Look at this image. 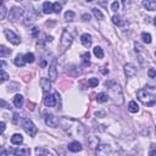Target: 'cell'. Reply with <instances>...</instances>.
<instances>
[{"mask_svg":"<svg viewBox=\"0 0 156 156\" xmlns=\"http://www.w3.org/2000/svg\"><path fill=\"white\" fill-rule=\"evenodd\" d=\"M11 154H15V155H23V156H27L31 154V150L28 148H22V149H16V150H10Z\"/></svg>","mask_w":156,"mask_h":156,"instance_id":"cell-17","label":"cell"},{"mask_svg":"<svg viewBox=\"0 0 156 156\" xmlns=\"http://www.w3.org/2000/svg\"><path fill=\"white\" fill-rule=\"evenodd\" d=\"M10 54H11V50L7 49L6 47H4V45H1V48H0V56L5 58L6 55H10Z\"/></svg>","mask_w":156,"mask_h":156,"instance_id":"cell-26","label":"cell"},{"mask_svg":"<svg viewBox=\"0 0 156 156\" xmlns=\"http://www.w3.org/2000/svg\"><path fill=\"white\" fill-rule=\"evenodd\" d=\"M128 111L132 112V114H137L139 111V106L138 104H137L135 101H131L129 104H128Z\"/></svg>","mask_w":156,"mask_h":156,"instance_id":"cell-20","label":"cell"},{"mask_svg":"<svg viewBox=\"0 0 156 156\" xmlns=\"http://www.w3.org/2000/svg\"><path fill=\"white\" fill-rule=\"evenodd\" d=\"M38 34H39V29L37 28V27H34V28H32V35L34 37V38H35V37H38Z\"/></svg>","mask_w":156,"mask_h":156,"instance_id":"cell-41","label":"cell"},{"mask_svg":"<svg viewBox=\"0 0 156 156\" xmlns=\"http://www.w3.org/2000/svg\"><path fill=\"white\" fill-rule=\"evenodd\" d=\"M59 123H60L62 129L71 137H76V135H82V134H83V126H82L78 121L73 120V118L62 117V118L59 120Z\"/></svg>","mask_w":156,"mask_h":156,"instance_id":"cell-1","label":"cell"},{"mask_svg":"<svg viewBox=\"0 0 156 156\" xmlns=\"http://www.w3.org/2000/svg\"><path fill=\"white\" fill-rule=\"evenodd\" d=\"M68 150L72 151V152H78V151L82 150V144L79 142H76V140L72 142V143L68 144Z\"/></svg>","mask_w":156,"mask_h":156,"instance_id":"cell-14","label":"cell"},{"mask_svg":"<svg viewBox=\"0 0 156 156\" xmlns=\"http://www.w3.org/2000/svg\"><path fill=\"white\" fill-rule=\"evenodd\" d=\"M45 123H47V126L49 127H56L58 123H59V120L56 117H55L52 114H48L47 116H45Z\"/></svg>","mask_w":156,"mask_h":156,"instance_id":"cell-10","label":"cell"},{"mask_svg":"<svg viewBox=\"0 0 156 156\" xmlns=\"http://www.w3.org/2000/svg\"><path fill=\"white\" fill-rule=\"evenodd\" d=\"M24 59H26V62H34V54L33 52H28V54H26L24 55Z\"/></svg>","mask_w":156,"mask_h":156,"instance_id":"cell-30","label":"cell"},{"mask_svg":"<svg viewBox=\"0 0 156 156\" xmlns=\"http://www.w3.org/2000/svg\"><path fill=\"white\" fill-rule=\"evenodd\" d=\"M154 24H155V26H156V17H155V18H154Z\"/></svg>","mask_w":156,"mask_h":156,"instance_id":"cell-49","label":"cell"},{"mask_svg":"<svg viewBox=\"0 0 156 156\" xmlns=\"http://www.w3.org/2000/svg\"><path fill=\"white\" fill-rule=\"evenodd\" d=\"M23 15V10L21 7H12L11 10H10V12H9V20L10 21H12V22H15L16 20H18L21 16Z\"/></svg>","mask_w":156,"mask_h":156,"instance_id":"cell-8","label":"cell"},{"mask_svg":"<svg viewBox=\"0 0 156 156\" xmlns=\"http://www.w3.org/2000/svg\"><path fill=\"white\" fill-rule=\"evenodd\" d=\"M50 82H51V81L48 79V78H42V79H40V87L43 88L44 93H45V91H49V90H50V88H51Z\"/></svg>","mask_w":156,"mask_h":156,"instance_id":"cell-15","label":"cell"},{"mask_svg":"<svg viewBox=\"0 0 156 156\" xmlns=\"http://www.w3.org/2000/svg\"><path fill=\"white\" fill-rule=\"evenodd\" d=\"M9 76H7V73L4 71V68H1V83H4L5 81H7Z\"/></svg>","mask_w":156,"mask_h":156,"instance_id":"cell-37","label":"cell"},{"mask_svg":"<svg viewBox=\"0 0 156 156\" xmlns=\"http://www.w3.org/2000/svg\"><path fill=\"white\" fill-rule=\"evenodd\" d=\"M93 52H94V55L98 59H103L104 58V51H103V49L100 48V47H95L93 49Z\"/></svg>","mask_w":156,"mask_h":156,"instance_id":"cell-24","label":"cell"},{"mask_svg":"<svg viewBox=\"0 0 156 156\" xmlns=\"http://www.w3.org/2000/svg\"><path fill=\"white\" fill-rule=\"evenodd\" d=\"M44 105L45 106H48V107H52L56 105V101H58V99H56V95L55 94H50L49 91H45L44 93Z\"/></svg>","mask_w":156,"mask_h":156,"instance_id":"cell-6","label":"cell"},{"mask_svg":"<svg viewBox=\"0 0 156 156\" xmlns=\"http://www.w3.org/2000/svg\"><path fill=\"white\" fill-rule=\"evenodd\" d=\"M99 143H100V140H99V138H98V137H90V138L88 139V144H89V146H90L91 149H95V148H98Z\"/></svg>","mask_w":156,"mask_h":156,"instance_id":"cell-18","label":"cell"},{"mask_svg":"<svg viewBox=\"0 0 156 156\" xmlns=\"http://www.w3.org/2000/svg\"><path fill=\"white\" fill-rule=\"evenodd\" d=\"M82 61H83L84 66H89L90 65V54L89 52H84L82 55Z\"/></svg>","mask_w":156,"mask_h":156,"instance_id":"cell-25","label":"cell"},{"mask_svg":"<svg viewBox=\"0 0 156 156\" xmlns=\"http://www.w3.org/2000/svg\"><path fill=\"white\" fill-rule=\"evenodd\" d=\"M21 126L24 129V132L28 134L29 137H34L37 134V132H38V129H37V127L34 126V123L31 120H28V118H26V117H22Z\"/></svg>","mask_w":156,"mask_h":156,"instance_id":"cell-5","label":"cell"},{"mask_svg":"<svg viewBox=\"0 0 156 156\" xmlns=\"http://www.w3.org/2000/svg\"><path fill=\"white\" fill-rule=\"evenodd\" d=\"M137 98H138L140 101L146 106H152L156 101L155 96L146 89H140V90L137 91Z\"/></svg>","mask_w":156,"mask_h":156,"instance_id":"cell-3","label":"cell"},{"mask_svg":"<svg viewBox=\"0 0 156 156\" xmlns=\"http://www.w3.org/2000/svg\"><path fill=\"white\" fill-rule=\"evenodd\" d=\"M75 12H73V11H67L66 14H65V18H66V20L67 21H73V20H75Z\"/></svg>","mask_w":156,"mask_h":156,"instance_id":"cell-32","label":"cell"},{"mask_svg":"<svg viewBox=\"0 0 156 156\" xmlns=\"http://www.w3.org/2000/svg\"><path fill=\"white\" fill-rule=\"evenodd\" d=\"M61 9H62V6H61V4H59V3H55V4L52 5V10H54L55 14H60V12H61Z\"/></svg>","mask_w":156,"mask_h":156,"instance_id":"cell-34","label":"cell"},{"mask_svg":"<svg viewBox=\"0 0 156 156\" xmlns=\"http://www.w3.org/2000/svg\"><path fill=\"white\" fill-rule=\"evenodd\" d=\"M81 42H82V44H83L86 48H89L90 45H91V42H93V39H91V35L90 34L84 33L83 35L81 37Z\"/></svg>","mask_w":156,"mask_h":156,"instance_id":"cell-12","label":"cell"},{"mask_svg":"<svg viewBox=\"0 0 156 156\" xmlns=\"http://www.w3.org/2000/svg\"><path fill=\"white\" fill-rule=\"evenodd\" d=\"M109 94H105V93H99L96 95V101L98 103H106L107 99H109Z\"/></svg>","mask_w":156,"mask_h":156,"instance_id":"cell-23","label":"cell"},{"mask_svg":"<svg viewBox=\"0 0 156 156\" xmlns=\"http://www.w3.org/2000/svg\"><path fill=\"white\" fill-rule=\"evenodd\" d=\"M118 7H120V4H118L117 1H115V3H112V5H111V9H112V11H117L118 10Z\"/></svg>","mask_w":156,"mask_h":156,"instance_id":"cell-40","label":"cell"},{"mask_svg":"<svg viewBox=\"0 0 156 156\" xmlns=\"http://www.w3.org/2000/svg\"><path fill=\"white\" fill-rule=\"evenodd\" d=\"M91 10H93V14H94V16L98 18V20H103V18H104V15H103V12L100 11V10H98L96 7H93V9H91Z\"/></svg>","mask_w":156,"mask_h":156,"instance_id":"cell-28","label":"cell"},{"mask_svg":"<svg viewBox=\"0 0 156 156\" xmlns=\"http://www.w3.org/2000/svg\"><path fill=\"white\" fill-rule=\"evenodd\" d=\"M124 73H126V76L128 78H132L135 76V73H137V70L134 68L133 65H131V63H128V65L124 66Z\"/></svg>","mask_w":156,"mask_h":156,"instance_id":"cell-11","label":"cell"},{"mask_svg":"<svg viewBox=\"0 0 156 156\" xmlns=\"http://www.w3.org/2000/svg\"><path fill=\"white\" fill-rule=\"evenodd\" d=\"M35 154L37 155H48V154H50V151L49 150H45L43 148H37L35 149Z\"/></svg>","mask_w":156,"mask_h":156,"instance_id":"cell-33","label":"cell"},{"mask_svg":"<svg viewBox=\"0 0 156 156\" xmlns=\"http://www.w3.org/2000/svg\"><path fill=\"white\" fill-rule=\"evenodd\" d=\"M121 3H122V6L124 9H127V5L129 4V0H121Z\"/></svg>","mask_w":156,"mask_h":156,"instance_id":"cell-44","label":"cell"},{"mask_svg":"<svg viewBox=\"0 0 156 156\" xmlns=\"http://www.w3.org/2000/svg\"><path fill=\"white\" fill-rule=\"evenodd\" d=\"M33 16L32 15H29V12L27 14V16H26V20H24V24H29V23H32L34 20H33Z\"/></svg>","mask_w":156,"mask_h":156,"instance_id":"cell-36","label":"cell"},{"mask_svg":"<svg viewBox=\"0 0 156 156\" xmlns=\"http://www.w3.org/2000/svg\"><path fill=\"white\" fill-rule=\"evenodd\" d=\"M134 48H135V52H138V54H139V52L142 51V49H143L142 45H140L139 43H134Z\"/></svg>","mask_w":156,"mask_h":156,"instance_id":"cell-39","label":"cell"},{"mask_svg":"<svg viewBox=\"0 0 156 156\" xmlns=\"http://www.w3.org/2000/svg\"><path fill=\"white\" fill-rule=\"evenodd\" d=\"M4 33H5V35H6L7 40L10 42V43H12L14 45H18V44L21 43V38H20V37H18L16 33H14L12 31H10V29H5Z\"/></svg>","mask_w":156,"mask_h":156,"instance_id":"cell-7","label":"cell"},{"mask_svg":"<svg viewBox=\"0 0 156 156\" xmlns=\"http://www.w3.org/2000/svg\"><path fill=\"white\" fill-rule=\"evenodd\" d=\"M148 76H149L150 78H156V70L150 68V70L148 71Z\"/></svg>","mask_w":156,"mask_h":156,"instance_id":"cell-38","label":"cell"},{"mask_svg":"<svg viewBox=\"0 0 156 156\" xmlns=\"http://www.w3.org/2000/svg\"><path fill=\"white\" fill-rule=\"evenodd\" d=\"M95 116H101V117H104V116H105V111H99V112H95Z\"/></svg>","mask_w":156,"mask_h":156,"instance_id":"cell-45","label":"cell"},{"mask_svg":"<svg viewBox=\"0 0 156 156\" xmlns=\"http://www.w3.org/2000/svg\"><path fill=\"white\" fill-rule=\"evenodd\" d=\"M14 62L17 67H23L24 63H26V59H24V56H22V55H17Z\"/></svg>","mask_w":156,"mask_h":156,"instance_id":"cell-19","label":"cell"},{"mask_svg":"<svg viewBox=\"0 0 156 156\" xmlns=\"http://www.w3.org/2000/svg\"><path fill=\"white\" fill-rule=\"evenodd\" d=\"M73 42V37L71 33H68L67 31H63L62 35H61V42H60V51L61 52H65Z\"/></svg>","mask_w":156,"mask_h":156,"instance_id":"cell-4","label":"cell"},{"mask_svg":"<svg viewBox=\"0 0 156 156\" xmlns=\"http://www.w3.org/2000/svg\"><path fill=\"white\" fill-rule=\"evenodd\" d=\"M142 39H143V42H144V43L150 44V43H151V35H150L149 33L143 32V33H142Z\"/></svg>","mask_w":156,"mask_h":156,"instance_id":"cell-27","label":"cell"},{"mask_svg":"<svg viewBox=\"0 0 156 156\" xmlns=\"http://www.w3.org/2000/svg\"><path fill=\"white\" fill-rule=\"evenodd\" d=\"M16 1H22V0H16Z\"/></svg>","mask_w":156,"mask_h":156,"instance_id":"cell-51","label":"cell"},{"mask_svg":"<svg viewBox=\"0 0 156 156\" xmlns=\"http://www.w3.org/2000/svg\"><path fill=\"white\" fill-rule=\"evenodd\" d=\"M112 22H114L116 26H121V24H122V22H121V18H120V16H118V15H115V16H112Z\"/></svg>","mask_w":156,"mask_h":156,"instance_id":"cell-35","label":"cell"},{"mask_svg":"<svg viewBox=\"0 0 156 156\" xmlns=\"http://www.w3.org/2000/svg\"><path fill=\"white\" fill-rule=\"evenodd\" d=\"M18 118H20V117H18V115H17V114H15V115H14V117H12V122H14L15 124H18Z\"/></svg>","mask_w":156,"mask_h":156,"instance_id":"cell-42","label":"cell"},{"mask_svg":"<svg viewBox=\"0 0 156 156\" xmlns=\"http://www.w3.org/2000/svg\"><path fill=\"white\" fill-rule=\"evenodd\" d=\"M0 127H1V133H4V131H5V122L0 123Z\"/></svg>","mask_w":156,"mask_h":156,"instance_id":"cell-46","label":"cell"},{"mask_svg":"<svg viewBox=\"0 0 156 156\" xmlns=\"http://www.w3.org/2000/svg\"><path fill=\"white\" fill-rule=\"evenodd\" d=\"M11 143H12L14 145H20V144H22V143H23V137H22L21 134H18V133L14 134V135L11 137Z\"/></svg>","mask_w":156,"mask_h":156,"instance_id":"cell-16","label":"cell"},{"mask_svg":"<svg viewBox=\"0 0 156 156\" xmlns=\"http://www.w3.org/2000/svg\"><path fill=\"white\" fill-rule=\"evenodd\" d=\"M43 12L44 14H51V12H54V10H52V5L49 3V1H47V3H44L43 4Z\"/></svg>","mask_w":156,"mask_h":156,"instance_id":"cell-22","label":"cell"},{"mask_svg":"<svg viewBox=\"0 0 156 156\" xmlns=\"http://www.w3.org/2000/svg\"><path fill=\"white\" fill-rule=\"evenodd\" d=\"M87 1H88V3H90V1H93V0H87Z\"/></svg>","mask_w":156,"mask_h":156,"instance_id":"cell-50","label":"cell"},{"mask_svg":"<svg viewBox=\"0 0 156 156\" xmlns=\"http://www.w3.org/2000/svg\"><path fill=\"white\" fill-rule=\"evenodd\" d=\"M101 72L104 73V75H106V73H109V70L106 71V70H105V67H103V68H101Z\"/></svg>","mask_w":156,"mask_h":156,"instance_id":"cell-48","label":"cell"},{"mask_svg":"<svg viewBox=\"0 0 156 156\" xmlns=\"http://www.w3.org/2000/svg\"><path fill=\"white\" fill-rule=\"evenodd\" d=\"M88 84H89V87L94 88V87H96V86L99 84V81H98V78H89Z\"/></svg>","mask_w":156,"mask_h":156,"instance_id":"cell-31","label":"cell"},{"mask_svg":"<svg viewBox=\"0 0 156 156\" xmlns=\"http://www.w3.org/2000/svg\"><path fill=\"white\" fill-rule=\"evenodd\" d=\"M82 20H83V21H89V20H90V15L84 14L83 16H82Z\"/></svg>","mask_w":156,"mask_h":156,"instance_id":"cell-43","label":"cell"},{"mask_svg":"<svg viewBox=\"0 0 156 156\" xmlns=\"http://www.w3.org/2000/svg\"><path fill=\"white\" fill-rule=\"evenodd\" d=\"M14 104H15V106L16 107H22V105H23V96L22 95H20V94H17L15 98H14Z\"/></svg>","mask_w":156,"mask_h":156,"instance_id":"cell-21","label":"cell"},{"mask_svg":"<svg viewBox=\"0 0 156 156\" xmlns=\"http://www.w3.org/2000/svg\"><path fill=\"white\" fill-rule=\"evenodd\" d=\"M105 88L109 91V96L112 99V101L117 105H122L123 104V94H122V89L120 86H117L114 81H107L105 82Z\"/></svg>","mask_w":156,"mask_h":156,"instance_id":"cell-2","label":"cell"},{"mask_svg":"<svg viewBox=\"0 0 156 156\" xmlns=\"http://www.w3.org/2000/svg\"><path fill=\"white\" fill-rule=\"evenodd\" d=\"M149 155H151V156H154V155H156V150H155V149H152V150H150V151H149Z\"/></svg>","mask_w":156,"mask_h":156,"instance_id":"cell-47","label":"cell"},{"mask_svg":"<svg viewBox=\"0 0 156 156\" xmlns=\"http://www.w3.org/2000/svg\"><path fill=\"white\" fill-rule=\"evenodd\" d=\"M56 78H58V61L54 60L49 67V79L54 82L56 81Z\"/></svg>","mask_w":156,"mask_h":156,"instance_id":"cell-9","label":"cell"},{"mask_svg":"<svg viewBox=\"0 0 156 156\" xmlns=\"http://www.w3.org/2000/svg\"><path fill=\"white\" fill-rule=\"evenodd\" d=\"M143 5L146 10L149 11H155L156 10V0H144Z\"/></svg>","mask_w":156,"mask_h":156,"instance_id":"cell-13","label":"cell"},{"mask_svg":"<svg viewBox=\"0 0 156 156\" xmlns=\"http://www.w3.org/2000/svg\"><path fill=\"white\" fill-rule=\"evenodd\" d=\"M155 131H156V127H155Z\"/></svg>","mask_w":156,"mask_h":156,"instance_id":"cell-52","label":"cell"},{"mask_svg":"<svg viewBox=\"0 0 156 156\" xmlns=\"http://www.w3.org/2000/svg\"><path fill=\"white\" fill-rule=\"evenodd\" d=\"M0 11H1V12H0V18H1V20H4L5 16H6V5L4 3V0L1 1V10H0Z\"/></svg>","mask_w":156,"mask_h":156,"instance_id":"cell-29","label":"cell"}]
</instances>
